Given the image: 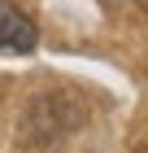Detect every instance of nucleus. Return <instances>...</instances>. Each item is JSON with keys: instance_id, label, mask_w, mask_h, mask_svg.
Masks as SVG:
<instances>
[{"instance_id": "f257e3e1", "label": "nucleus", "mask_w": 148, "mask_h": 153, "mask_svg": "<svg viewBox=\"0 0 148 153\" xmlns=\"http://www.w3.org/2000/svg\"><path fill=\"white\" fill-rule=\"evenodd\" d=\"M79 123H83V105L70 92H44V96H35L26 105L18 136L31 149H52V144L66 140L70 131H79Z\"/></svg>"}, {"instance_id": "f03ea898", "label": "nucleus", "mask_w": 148, "mask_h": 153, "mask_svg": "<svg viewBox=\"0 0 148 153\" xmlns=\"http://www.w3.org/2000/svg\"><path fill=\"white\" fill-rule=\"evenodd\" d=\"M35 44H39V31L26 13L18 9L0 13V53H35Z\"/></svg>"}]
</instances>
